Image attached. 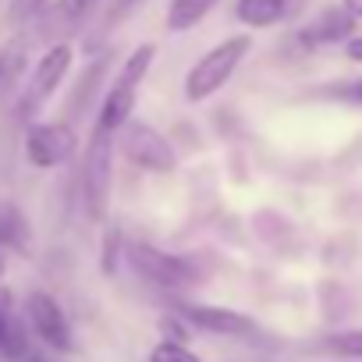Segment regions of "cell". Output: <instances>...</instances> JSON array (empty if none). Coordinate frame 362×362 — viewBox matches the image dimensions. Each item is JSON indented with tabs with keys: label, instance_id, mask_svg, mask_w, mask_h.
Instances as JSON below:
<instances>
[{
	"label": "cell",
	"instance_id": "cell-1",
	"mask_svg": "<svg viewBox=\"0 0 362 362\" xmlns=\"http://www.w3.org/2000/svg\"><path fill=\"white\" fill-rule=\"evenodd\" d=\"M249 50H252V36H228L224 43L206 50L185 75V100L189 103H206L210 96H217L235 78V71L242 68Z\"/></svg>",
	"mask_w": 362,
	"mask_h": 362
},
{
	"label": "cell",
	"instance_id": "cell-2",
	"mask_svg": "<svg viewBox=\"0 0 362 362\" xmlns=\"http://www.w3.org/2000/svg\"><path fill=\"white\" fill-rule=\"evenodd\" d=\"M128 263L132 270L153 284V288H163V291H181V288H192L199 284V270L185 259V256H177V252H163L149 242H135L128 245Z\"/></svg>",
	"mask_w": 362,
	"mask_h": 362
},
{
	"label": "cell",
	"instance_id": "cell-3",
	"mask_svg": "<svg viewBox=\"0 0 362 362\" xmlns=\"http://www.w3.org/2000/svg\"><path fill=\"white\" fill-rule=\"evenodd\" d=\"M110 189H114V135L93 132L86 163H82V192H86V210L93 221L107 217Z\"/></svg>",
	"mask_w": 362,
	"mask_h": 362
},
{
	"label": "cell",
	"instance_id": "cell-4",
	"mask_svg": "<svg viewBox=\"0 0 362 362\" xmlns=\"http://www.w3.org/2000/svg\"><path fill=\"white\" fill-rule=\"evenodd\" d=\"M121 149H124V156H128L135 167H142V170H149V174H174V170H177V153H174V146H170L153 124H146V121H132V124L121 132Z\"/></svg>",
	"mask_w": 362,
	"mask_h": 362
},
{
	"label": "cell",
	"instance_id": "cell-5",
	"mask_svg": "<svg viewBox=\"0 0 362 362\" xmlns=\"http://www.w3.org/2000/svg\"><path fill=\"white\" fill-rule=\"evenodd\" d=\"M75 146H78L75 128L64 121H40V124H29L25 132V156L40 170H54L68 163L75 156Z\"/></svg>",
	"mask_w": 362,
	"mask_h": 362
},
{
	"label": "cell",
	"instance_id": "cell-6",
	"mask_svg": "<svg viewBox=\"0 0 362 362\" xmlns=\"http://www.w3.org/2000/svg\"><path fill=\"white\" fill-rule=\"evenodd\" d=\"M25 316H29V327L36 330V337H40L47 348H54V351H61V355L75 351V334H71L68 313L61 309V302H57L50 291H29V298H25Z\"/></svg>",
	"mask_w": 362,
	"mask_h": 362
},
{
	"label": "cell",
	"instance_id": "cell-7",
	"mask_svg": "<svg viewBox=\"0 0 362 362\" xmlns=\"http://www.w3.org/2000/svg\"><path fill=\"white\" fill-rule=\"evenodd\" d=\"M71 61H75L71 43H57V47H50V50L40 57V64H36L33 75H29L25 96H22V114H33L36 107H43V103L61 89V82H64L68 71H71Z\"/></svg>",
	"mask_w": 362,
	"mask_h": 362
},
{
	"label": "cell",
	"instance_id": "cell-8",
	"mask_svg": "<svg viewBox=\"0 0 362 362\" xmlns=\"http://www.w3.org/2000/svg\"><path fill=\"white\" fill-rule=\"evenodd\" d=\"M177 316L185 320V323H192L196 330L217 334V337H249V334H256L252 316H245L238 309L210 305V302H189V305L177 309Z\"/></svg>",
	"mask_w": 362,
	"mask_h": 362
},
{
	"label": "cell",
	"instance_id": "cell-9",
	"mask_svg": "<svg viewBox=\"0 0 362 362\" xmlns=\"http://www.w3.org/2000/svg\"><path fill=\"white\" fill-rule=\"evenodd\" d=\"M96 8H100V0H54V4H47V11L36 18L40 36L50 40V47H57L68 36H75L78 29H86L89 18L96 15Z\"/></svg>",
	"mask_w": 362,
	"mask_h": 362
},
{
	"label": "cell",
	"instance_id": "cell-10",
	"mask_svg": "<svg viewBox=\"0 0 362 362\" xmlns=\"http://www.w3.org/2000/svg\"><path fill=\"white\" fill-rule=\"evenodd\" d=\"M305 8V0H238L235 18L249 29H274L288 18H295Z\"/></svg>",
	"mask_w": 362,
	"mask_h": 362
},
{
	"label": "cell",
	"instance_id": "cell-11",
	"mask_svg": "<svg viewBox=\"0 0 362 362\" xmlns=\"http://www.w3.org/2000/svg\"><path fill=\"white\" fill-rule=\"evenodd\" d=\"M355 15L341 4V8H327V11H320V18L316 22H309L305 25V33H302V43H309V47H323V43H348L351 40V33H355Z\"/></svg>",
	"mask_w": 362,
	"mask_h": 362
},
{
	"label": "cell",
	"instance_id": "cell-12",
	"mask_svg": "<svg viewBox=\"0 0 362 362\" xmlns=\"http://www.w3.org/2000/svg\"><path fill=\"white\" fill-rule=\"evenodd\" d=\"M135 93L139 89H128V86H110L103 93V103H100V114H96V128L93 132H103V135H114V132H124L132 124V110H135Z\"/></svg>",
	"mask_w": 362,
	"mask_h": 362
},
{
	"label": "cell",
	"instance_id": "cell-13",
	"mask_svg": "<svg viewBox=\"0 0 362 362\" xmlns=\"http://www.w3.org/2000/svg\"><path fill=\"white\" fill-rule=\"evenodd\" d=\"M29 337L25 323L15 316V295L8 288H0V355L4 358H25Z\"/></svg>",
	"mask_w": 362,
	"mask_h": 362
},
{
	"label": "cell",
	"instance_id": "cell-14",
	"mask_svg": "<svg viewBox=\"0 0 362 362\" xmlns=\"http://www.w3.org/2000/svg\"><path fill=\"white\" fill-rule=\"evenodd\" d=\"M0 242H4L15 256H29V252H33L29 217H25L15 203H0Z\"/></svg>",
	"mask_w": 362,
	"mask_h": 362
},
{
	"label": "cell",
	"instance_id": "cell-15",
	"mask_svg": "<svg viewBox=\"0 0 362 362\" xmlns=\"http://www.w3.org/2000/svg\"><path fill=\"white\" fill-rule=\"evenodd\" d=\"M221 0H170L167 4V33H189L196 29Z\"/></svg>",
	"mask_w": 362,
	"mask_h": 362
},
{
	"label": "cell",
	"instance_id": "cell-16",
	"mask_svg": "<svg viewBox=\"0 0 362 362\" xmlns=\"http://www.w3.org/2000/svg\"><path fill=\"white\" fill-rule=\"evenodd\" d=\"M153 57H156V47L153 43H142V47H135L132 54H128V61L121 64V71H117V86H128V89H139L142 82H146V75H149V68H153Z\"/></svg>",
	"mask_w": 362,
	"mask_h": 362
},
{
	"label": "cell",
	"instance_id": "cell-17",
	"mask_svg": "<svg viewBox=\"0 0 362 362\" xmlns=\"http://www.w3.org/2000/svg\"><path fill=\"white\" fill-rule=\"evenodd\" d=\"M305 348H313L320 355H334V358H362V330H337Z\"/></svg>",
	"mask_w": 362,
	"mask_h": 362
},
{
	"label": "cell",
	"instance_id": "cell-18",
	"mask_svg": "<svg viewBox=\"0 0 362 362\" xmlns=\"http://www.w3.org/2000/svg\"><path fill=\"white\" fill-rule=\"evenodd\" d=\"M22 68H25V47L22 43H11V47L0 50V93L11 89V82L22 75Z\"/></svg>",
	"mask_w": 362,
	"mask_h": 362
},
{
	"label": "cell",
	"instance_id": "cell-19",
	"mask_svg": "<svg viewBox=\"0 0 362 362\" xmlns=\"http://www.w3.org/2000/svg\"><path fill=\"white\" fill-rule=\"evenodd\" d=\"M149 362H203L189 344H177V341H156L149 348Z\"/></svg>",
	"mask_w": 362,
	"mask_h": 362
},
{
	"label": "cell",
	"instance_id": "cell-20",
	"mask_svg": "<svg viewBox=\"0 0 362 362\" xmlns=\"http://www.w3.org/2000/svg\"><path fill=\"white\" fill-rule=\"evenodd\" d=\"M323 96L341 100V103H355V107H362V78H348V82L327 86V89H323Z\"/></svg>",
	"mask_w": 362,
	"mask_h": 362
},
{
	"label": "cell",
	"instance_id": "cell-21",
	"mask_svg": "<svg viewBox=\"0 0 362 362\" xmlns=\"http://www.w3.org/2000/svg\"><path fill=\"white\" fill-rule=\"evenodd\" d=\"M100 75H103V61H100V64H93V68L86 71L82 86L75 89V96H71V114H78V107H86V103H89V93H93V86L100 82Z\"/></svg>",
	"mask_w": 362,
	"mask_h": 362
},
{
	"label": "cell",
	"instance_id": "cell-22",
	"mask_svg": "<svg viewBox=\"0 0 362 362\" xmlns=\"http://www.w3.org/2000/svg\"><path fill=\"white\" fill-rule=\"evenodd\" d=\"M43 11H47V0H11V8H8L11 22H33Z\"/></svg>",
	"mask_w": 362,
	"mask_h": 362
},
{
	"label": "cell",
	"instance_id": "cell-23",
	"mask_svg": "<svg viewBox=\"0 0 362 362\" xmlns=\"http://www.w3.org/2000/svg\"><path fill=\"white\" fill-rule=\"evenodd\" d=\"M117 249H121V238H117V231H110V235L103 238V263H100V270H103V274H114Z\"/></svg>",
	"mask_w": 362,
	"mask_h": 362
},
{
	"label": "cell",
	"instance_id": "cell-24",
	"mask_svg": "<svg viewBox=\"0 0 362 362\" xmlns=\"http://www.w3.org/2000/svg\"><path fill=\"white\" fill-rule=\"evenodd\" d=\"M160 334H163V341H177V344H185V337H189L185 327H181L174 316H163L160 320Z\"/></svg>",
	"mask_w": 362,
	"mask_h": 362
},
{
	"label": "cell",
	"instance_id": "cell-25",
	"mask_svg": "<svg viewBox=\"0 0 362 362\" xmlns=\"http://www.w3.org/2000/svg\"><path fill=\"white\" fill-rule=\"evenodd\" d=\"M344 57L355 61V64H362V36H351V40L344 43Z\"/></svg>",
	"mask_w": 362,
	"mask_h": 362
},
{
	"label": "cell",
	"instance_id": "cell-26",
	"mask_svg": "<svg viewBox=\"0 0 362 362\" xmlns=\"http://www.w3.org/2000/svg\"><path fill=\"white\" fill-rule=\"evenodd\" d=\"M8 259H11V249H8L4 242H0V277L8 274Z\"/></svg>",
	"mask_w": 362,
	"mask_h": 362
},
{
	"label": "cell",
	"instance_id": "cell-27",
	"mask_svg": "<svg viewBox=\"0 0 362 362\" xmlns=\"http://www.w3.org/2000/svg\"><path fill=\"white\" fill-rule=\"evenodd\" d=\"M344 8H348V11H351V15L362 22V0H344Z\"/></svg>",
	"mask_w": 362,
	"mask_h": 362
},
{
	"label": "cell",
	"instance_id": "cell-28",
	"mask_svg": "<svg viewBox=\"0 0 362 362\" xmlns=\"http://www.w3.org/2000/svg\"><path fill=\"white\" fill-rule=\"evenodd\" d=\"M33 362H43V358H33Z\"/></svg>",
	"mask_w": 362,
	"mask_h": 362
}]
</instances>
